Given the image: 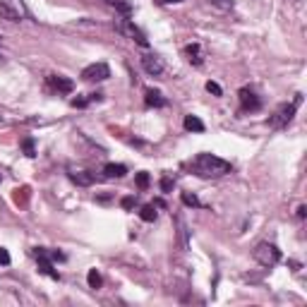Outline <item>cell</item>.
Here are the masks:
<instances>
[{"label": "cell", "instance_id": "10", "mask_svg": "<svg viewBox=\"0 0 307 307\" xmlns=\"http://www.w3.org/2000/svg\"><path fill=\"white\" fill-rule=\"evenodd\" d=\"M144 103L146 106H151V108H163L168 101L163 99V94L161 91H156V89H146L144 94Z\"/></svg>", "mask_w": 307, "mask_h": 307}, {"label": "cell", "instance_id": "18", "mask_svg": "<svg viewBox=\"0 0 307 307\" xmlns=\"http://www.w3.org/2000/svg\"><path fill=\"white\" fill-rule=\"evenodd\" d=\"M87 283H89V288L99 290L101 288V283H103V278H101V273H99L96 269H91L89 273H87Z\"/></svg>", "mask_w": 307, "mask_h": 307}, {"label": "cell", "instance_id": "16", "mask_svg": "<svg viewBox=\"0 0 307 307\" xmlns=\"http://www.w3.org/2000/svg\"><path fill=\"white\" fill-rule=\"evenodd\" d=\"M0 17L7 19V22H19V12L17 10H12L7 2H0Z\"/></svg>", "mask_w": 307, "mask_h": 307}, {"label": "cell", "instance_id": "19", "mask_svg": "<svg viewBox=\"0 0 307 307\" xmlns=\"http://www.w3.org/2000/svg\"><path fill=\"white\" fill-rule=\"evenodd\" d=\"M178 235H180V245H182V250H187V223H185V218L178 216Z\"/></svg>", "mask_w": 307, "mask_h": 307}, {"label": "cell", "instance_id": "2", "mask_svg": "<svg viewBox=\"0 0 307 307\" xmlns=\"http://www.w3.org/2000/svg\"><path fill=\"white\" fill-rule=\"evenodd\" d=\"M303 103V94H298L295 99H293V103H281L278 108H276V113L269 118V127H273V130H281V127H286L295 118V113H298V106Z\"/></svg>", "mask_w": 307, "mask_h": 307}, {"label": "cell", "instance_id": "15", "mask_svg": "<svg viewBox=\"0 0 307 307\" xmlns=\"http://www.w3.org/2000/svg\"><path fill=\"white\" fill-rule=\"evenodd\" d=\"M185 130H190V132H204V123L199 120L197 115H185Z\"/></svg>", "mask_w": 307, "mask_h": 307}, {"label": "cell", "instance_id": "25", "mask_svg": "<svg viewBox=\"0 0 307 307\" xmlns=\"http://www.w3.org/2000/svg\"><path fill=\"white\" fill-rule=\"evenodd\" d=\"M206 91H209V94H214V96H221V94H223V89L218 87L216 82H206Z\"/></svg>", "mask_w": 307, "mask_h": 307}, {"label": "cell", "instance_id": "1", "mask_svg": "<svg viewBox=\"0 0 307 307\" xmlns=\"http://www.w3.org/2000/svg\"><path fill=\"white\" fill-rule=\"evenodd\" d=\"M187 168L197 175V178H223L233 171L231 161H223L214 154H197L192 161L187 163Z\"/></svg>", "mask_w": 307, "mask_h": 307}, {"label": "cell", "instance_id": "6", "mask_svg": "<svg viewBox=\"0 0 307 307\" xmlns=\"http://www.w3.org/2000/svg\"><path fill=\"white\" fill-rule=\"evenodd\" d=\"M34 254H36V262H38V271H41L43 276H51L55 281H60V273L53 269V259H51L48 250H46V247H36Z\"/></svg>", "mask_w": 307, "mask_h": 307}, {"label": "cell", "instance_id": "3", "mask_svg": "<svg viewBox=\"0 0 307 307\" xmlns=\"http://www.w3.org/2000/svg\"><path fill=\"white\" fill-rule=\"evenodd\" d=\"M115 29L120 32V34H125L127 38H132L135 43H139L142 48H149V38L144 36V32L132 22L130 17H120V19H115Z\"/></svg>", "mask_w": 307, "mask_h": 307}, {"label": "cell", "instance_id": "5", "mask_svg": "<svg viewBox=\"0 0 307 307\" xmlns=\"http://www.w3.org/2000/svg\"><path fill=\"white\" fill-rule=\"evenodd\" d=\"M238 96H240V110L242 113H254V110L262 108V99L250 87H242V89L238 91Z\"/></svg>", "mask_w": 307, "mask_h": 307}, {"label": "cell", "instance_id": "22", "mask_svg": "<svg viewBox=\"0 0 307 307\" xmlns=\"http://www.w3.org/2000/svg\"><path fill=\"white\" fill-rule=\"evenodd\" d=\"M135 180H137V187H139V190H146V187H149V182H151V178H149V173L142 171V173H137V178H135Z\"/></svg>", "mask_w": 307, "mask_h": 307}, {"label": "cell", "instance_id": "9", "mask_svg": "<svg viewBox=\"0 0 307 307\" xmlns=\"http://www.w3.org/2000/svg\"><path fill=\"white\" fill-rule=\"evenodd\" d=\"M48 84H51L55 91H60V94H72L74 91V82L68 79V77H63V74H51V77H48Z\"/></svg>", "mask_w": 307, "mask_h": 307}, {"label": "cell", "instance_id": "27", "mask_svg": "<svg viewBox=\"0 0 307 307\" xmlns=\"http://www.w3.org/2000/svg\"><path fill=\"white\" fill-rule=\"evenodd\" d=\"M10 264V252L5 247H0V267H7Z\"/></svg>", "mask_w": 307, "mask_h": 307}, {"label": "cell", "instance_id": "20", "mask_svg": "<svg viewBox=\"0 0 307 307\" xmlns=\"http://www.w3.org/2000/svg\"><path fill=\"white\" fill-rule=\"evenodd\" d=\"M22 149H24V154H27L29 159H34V156H36V144H34V137L22 139Z\"/></svg>", "mask_w": 307, "mask_h": 307}, {"label": "cell", "instance_id": "4", "mask_svg": "<svg viewBox=\"0 0 307 307\" xmlns=\"http://www.w3.org/2000/svg\"><path fill=\"white\" fill-rule=\"evenodd\" d=\"M254 259L262 264V267H276L278 262H281V250L276 247V245H271V242H259L257 247H254Z\"/></svg>", "mask_w": 307, "mask_h": 307}, {"label": "cell", "instance_id": "21", "mask_svg": "<svg viewBox=\"0 0 307 307\" xmlns=\"http://www.w3.org/2000/svg\"><path fill=\"white\" fill-rule=\"evenodd\" d=\"M182 204H185V206H195V209H202V206H204L197 199V195H190V192H182Z\"/></svg>", "mask_w": 307, "mask_h": 307}, {"label": "cell", "instance_id": "30", "mask_svg": "<svg viewBox=\"0 0 307 307\" xmlns=\"http://www.w3.org/2000/svg\"><path fill=\"white\" fill-rule=\"evenodd\" d=\"M305 214H307V206L303 204V206H298V218H305Z\"/></svg>", "mask_w": 307, "mask_h": 307}, {"label": "cell", "instance_id": "23", "mask_svg": "<svg viewBox=\"0 0 307 307\" xmlns=\"http://www.w3.org/2000/svg\"><path fill=\"white\" fill-rule=\"evenodd\" d=\"M29 197V187H22V190H15V202L17 204H24Z\"/></svg>", "mask_w": 307, "mask_h": 307}, {"label": "cell", "instance_id": "26", "mask_svg": "<svg viewBox=\"0 0 307 307\" xmlns=\"http://www.w3.org/2000/svg\"><path fill=\"white\" fill-rule=\"evenodd\" d=\"M87 103H91L89 96H79V99H72V106H74V108H84Z\"/></svg>", "mask_w": 307, "mask_h": 307}, {"label": "cell", "instance_id": "12", "mask_svg": "<svg viewBox=\"0 0 307 307\" xmlns=\"http://www.w3.org/2000/svg\"><path fill=\"white\" fill-rule=\"evenodd\" d=\"M70 180L77 182V185H82V187H89L91 182H94V173H89V171H77V173H70Z\"/></svg>", "mask_w": 307, "mask_h": 307}, {"label": "cell", "instance_id": "17", "mask_svg": "<svg viewBox=\"0 0 307 307\" xmlns=\"http://www.w3.org/2000/svg\"><path fill=\"white\" fill-rule=\"evenodd\" d=\"M108 5H113V7L123 15V17H130V15H132V5L125 2V0H108Z\"/></svg>", "mask_w": 307, "mask_h": 307}, {"label": "cell", "instance_id": "14", "mask_svg": "<svg viewBox=\"0 0 307 307\" xmlns=\"http://www.w3.org/2000/svg\"><path fill=\"white\" fill-rule=\"evenodd\" d=\"M156 216H159V211H156V204H146V206H142V211H139V218H142V221H146V223H154V221H156Z\"/></svg>", "mask_w": 307, "mask_h": 307}, {"label": "cell", "instance_id": "7", "mask_svg": "<svg viewBox=\"0 0 307 307\" xmlns=\"http://www.w3.org/2000/svg\"><path fill=\"white\" fill-rule=\"evenodd\" d=\"M108 77H110V68L106 63H94V65H87L82 70V79H87V82H103Z\"/></svg>", "mask_w": 307, "mask_h": 307}, {"label": "cell", "instance_id": "29", "mask_svg": "<svg viewBox=\"0 0 307 307\" xmlns=\"http://www.w3.org/2000/svg\"><path fill=\"white\" fill-rule=\"evenodd\" d=\"M120 206H123V209H132V206H135V197H123Z\"/></svg>", "mask_w": 307, "mask_h": 307}, {"label": "cell", "instance_id": "8", "mask_svg": "<svg viewBox=\"0 0 307 307\" xmlns=\"http://www.w3.org/2000/svg\"><path fill=\"white\" fill-rule=\"evenodd\" d=\"M142 68H144L146 72L151 74V77H159V74L163 72V58L161 55H156V53H149V55H144L142 58Z\"/></svg>", "mask_w": 307, "mask_h": 307}, {"label": "cell", "instance_id": "24", "mask_svg": "<svg viewBox=\"0 0 307 307\" xmlns=\"http://www.w3.org/2000/svg\"><path fill=\"white\" fill-rule=\"evenodd\" d=\"M211 5H216L221 10H233V0H211Z\"/></svg>", "mask_w": 307, "mask_h": 307}, {"label": "cell", "instance_id": "13", "mask_svg": "<svg viewBox=\"0 0 307 307\" xmlns=\"http://www.w3.org/2000/svg\"><path fill=\"white\" fill-rule=\"evenodd\" d=\"M185 53H187V58H190V63L192 65H202L204 60H202V48H199V43H190L187 48H185Z\"/></svg>", "mask_w": 307, "mask_h": 307}, {"label": "cell", "instance_id": "32", "mask_svg": "<svg viewBox=\"0 0 307 307\" xmlns=\"http://www.w3.org/2000/svg\"><path fill=\"white\" fill-rule=\"evenodd\" d=\"M0 180H2V175H0Z\"/></svg>", "mask_w": 307, "mask_h": 307}, {"label": "cell", "instance_id": "11", "mask_svg": "<svg viewBox=\"0 0 307 307\" xmlns=\"http://www.w3.org/2000/svg\"><path fill=\"white\" fill-rule=\"evenodd\" d=\"M101 173H103V178H123L127 173V168L123 163H106Z\"/></svg>", "mask_w": 307, "mask_h": 307}, {"label": "cell", "instance_id": "28", "mask_svg": "<svg viewBox=\"0 0 307 307\" xmlns=\"http://www.w3.org/2000/svg\"><path fill=\"white\" fill-rule=\"evenodd\" d=\"M173 187H175V180H171V178H163V180H161V190H163V192H171Z\"/></svg>", "mask_w": 307, "mask_h": 307}, {"label": "cell", "instance_id": "31", "mask_svg": "<svg viewBox=\"0 0 307 307\" xmlns=\"http://www.w3.org/2000/svg\"><path fill=\"white\" fill-rule=\"evenodd\" d=\"M163 2H168V5H171V2H182V0H163Z\"/></svg>", "mask_w": 307, "mask_h": 307}]
</instances>
